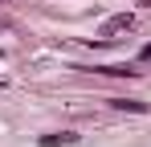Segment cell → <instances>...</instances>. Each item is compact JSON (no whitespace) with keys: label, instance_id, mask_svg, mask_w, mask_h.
Returning a JSON list of instances; mask_svg holds the SVG:
<instances>
[{"label":"cell","instance_id":"1","mask_svg":"<svg viewBox=\"0 0 151 147\" xmlns=\"http://www.w3.org/2000/svg\"><path fill=\"white\" fill-rule=\"evenodd\" d=\"M41 143H45V147H53V143H74V135H45Z\"/></svg>","mask_w":151,"mask_h":147},{"label":"cell","instance_id":"2","mask_svg":"<svg viewBox=\"0 0 151 147\" xmlns=\"http://www.w3.org/2000/svg\"><path fill=\"white\" fill-rule=\"evenodd\" d=\"M143 57H151V45H147V49H143Z\"/></svg>","mask_w":151,"mask_h":147}]
</instances>
